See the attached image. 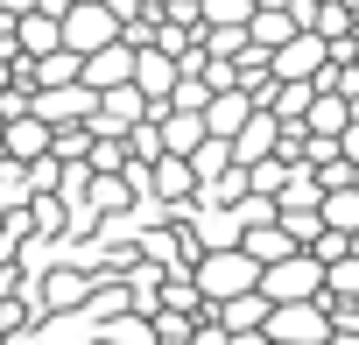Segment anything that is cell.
Wrapping results in <instances>:
<instances>
[{
	"label": "cell",
	"mask_w": 359,
	"mask_h": 345,
	"mask_svg": "<svg viewBox=\"0 0 359 345\" xmlns=\"http://www.w3.org/2000/svg\"><path fill=\"white\" fill-rule=\"evenodd\" d=\"M191 289H198L205 303L247 296V289H261V261H254L247 247H205V254H198V268H191Z\"/></svg>",
	"instance_id": "1"
},
{
	"label": "cell",
	"mask_w": 359,
	"mask_h": 345,
	"mask_svg": "<svg viewBox=\"0 0 359 345\" xmlns=\"http://www.w3.org/2000/svg\"><path fill=\"white\" fill-rule=\"evenodd\" d=\"M261 296L268 303H310V296H324V261L310 247H296L289 261H268L261 268Z\"/></svg>",
	"instance_id": "2"
},
{
	"label": "cell",
	"mask_w": 359,
	"mask_h": 345,
	"mask_svg": "<svg viewBox=\"0 0 359 345\" xmlns=\"http://www.w3.org/2000/svg\"><path fill=\"white\" fill-rule=\"evenodd\" d=\"M261 331H268L275 345H324V338H331V310H324V296H310V303H275Z\"/></svg>",
	"instance_id": "3"
},
{
	"label": "cell",
	"mask_w": 359,
	"mask_h": 345,
	"mask_svg": "<svg viewBox=\"0 0 359 345\" xmlns=\"http://www.w3.org/2000/svg\"><path fill=\"white\" fill-rule=\"evenodd\" d=\"M106 43H120V15L106 8V0H78V8H64V50L92 57Z\"/></svg>",
	"instance_id": "4"
},
{
	"label": "cell",
	"mask_w": 359,
	"mask_h": 345,
	"mask_svg": "<svg viewBox=\"0 0 359 345\" xmlns=\"http://www.w3.org/2000/svg\"><path fill=\"white\" fill-rule=\"evenodd\" d=\"M92 106H99V92L78 78V85H43V92H29V113L36 120H50V127H71V120H92Z\"/></svg>",
	"instance_id": "5"
},
{
	"label": "cell",
	"mask_w": 359,
	"mask_h": 345,
	"mask_svg": "<svg viewBox=\"0 0 359 345\" xmlns=\"http://www.w3.org/2000/svg\"><path fill=\"white\" fill-rule=\"evenodd\" d=\"M324 64H331V43H324L317 29H296V36L268 57V71H275V78H310V85H317V71H324Z\"/></svg>",
	"instance_id": "6"
},
{
	"label": "cell",
	"mask_w": 359,
	"mask_h": 345,
	"mask_svg": "<svg viewBox=\"0 0 359 345\" xmlns=\"http://www.w3.org/2000/svg\"><path fill=\"white\" fill-rule=\"evenodd\" d=\"M50 148H57V127H50V120H36V113H15L8 127H0V155L22 162V169H29V162H43Z\"/></svg>",
	"instance_id": "7"
},
{
	"label": "cell",
	"mask_w": 359,
	"mask_h": 345,
	"mask_svg": "<svg viewBox=\"0 0 359 345\" xmlns=\"http://www.w3.org/2000/svg\"><path fill=\"white\" fill-rule=\"evenodd\" d=\"M141 120H148V99H141L134 78L113 85V92H99V106H92V127H99V134H127V127H141Z\"/></svg>",
	"instance_id": "8"
},
{
	"label": "cell",
	"mask_w": 359,
	"mask_h": 345,
	"mask_svg": "<svg viewBox=\"0 0 359 345\" xmlns=\"http://www.w3.org/2000/svg\"><path fill=\"white\" fill-rule=\"evenodd\" d=\"M261 155H282V120H275L268 106H254V120L233 134V162H240V169H254Z\"/></svg>",
	"instance_id": "9"
},
{
	"label": "cell",
	"mask_w": 359,
	"mask_h": 345,
	"mask_svg": "<svg viewBox=\"0 0 359 345\" xmlns=\"http://www.w3.org/2000/svg\"><path fill=\"white\" fill-rule=\"evenodd\" d=\"M78 78H85L92 92H113V85H127V78H134V43L120 36V43H106V50H92Z\"/></svg>",
	"instance_id": "10"
},
{
	"label": "cell",
	"mask_w": 359,
	"mask_h": 345,
	"mask_svg": "<svg viewBox=\"0 0 359 345\" xmlns=\"http://www.w3.org/2000/svg\"><path fill=\"white\" fill-rule=\"evenodd\" d=\"M247 120H254V92L226 85V92H212V99H205V134H226V141H233Z\"/></svg>",
	"instance_id": "11"
},
{
	"label": "cell",
	"mask_w": 359,
	"mask_h": 345,
	"mask_svg": "<svg viewBox=\"0 0 359 345\" xmlns=\"http://www.w3.org/2000/svg\"><path fill=\"white\" fill-rule=\"evenodd\" d=\"M296 29H303V22L289 15V0H282V8H254V15H247V43H254V50H268V57H275Z\"/></svg>",
	"instance_id": "12"
},
{
	"label": "cell",
	"mask_w": 359,
	"mask_h": 345,
	"mask_svg": "<svg viewBox=\"0 0 359 345\" xmlns=\"http://www.w3.org/2000/svg\"><path fill=\"white\" fill-rule=\"evenodd\" d=\"M155 127H162V155H191L205 141V113H184V106H162Z\"/></svg>",
	"instance_id": "13"
},
{
	"label": "cell",
	"mask_w": 359,
	"mask_h": 345,
	"mask_svg": "<svg viewBox=\"0 0 359 345\" xmlns=\"http://www.w3.org/2000/svg\"><path fill=\"white\" fill-rule=\"evenodd\" d=\"M15 43H22V57H43V50H64V15H43V8H29V15L15 22Z\"/></svg>",
	"instance_id": "14"
},
{
	"label": "cell",
	"mask_w": 359,
	"mask_h": 345,
	"mask_svg": "<svg viewBox=\"0 0 359 345\" xmlns=\"http://www.w3.org/2000/svg\"><path fill=\"white\" fill-rule=\"evenodd\" d=\"M205 310H212V317H219V324H226V331H261V324H268V310H275V303H268V296H261V289H247V296H226V303H205Z\"/></svg>",
	"instance_id": "15"
},
{
	"label": "cell",
	"mask_w": 359,
	"mask_h": 345,
	"mask_svg": "<svg viewBox=\"0 0 359 345\" xmlns=\"http://www.w3.org/2000/svg\"><path fill=\"white\" fill-rule=\"evenodd\" d=\"M191 184H198V177H191V162H184V155H155V162H148V191H141V198H191Z\"/></svg>",
	"instance_id": "16"
},
{
	"label": "cell",
	"mask_w": 359,
	"mask_h": 345,
	"mask_svg": "<svg viewBox=\"0 0 359 345\" xmlns=\"http://www.w3.org/2000/svg\"><path fill=\"white\" fill-rule=\"evenodd\" d=\"M352 113H359V106H352L345 92H317L310 113H303V134H331V141H338V127H345Z\"/></svg>",
	"instance_id": "17"
},
{
	"label": "cell",
	"mask_w": 359,
	"mask_h": 345,
	"mask_svg": "<svg viewBox=\"0 0 359 345\" xmlns=\"http://www.w3.org/2000/svg\"><path fill=\"white\" fill-rule=\"evenodd\" d=\"M240 247H247V254H254L261 268H268V261H289V254H296V240H289V226H282V219H268V226H247V233H240Z\"/></svg>",
	"instance_id": "18"
},
{
	"label": "cell",
	"mask_w": 359,
	"mask_h": 345,
	"mask_svg": "<svg viewBox=\"0 0 359 345\" xmlns=\"http://www.w3.org/2000/svg\"><path fill=\"white\" fill-rule=\"evenodd\" d=\"M317 212H324V226H331V233H345V240H352V233H359V177H352V184H331Z\"/></svg>",
	"instance_id": "19"
},
{
	"label": "cell",
	"mask_w": 359,
	"mask_h": 345,
	"mask_svg": "<svg viewBox=\"0 0 359 345\" xmlns=\"http://www.w3.org/2000/svg\"><path fill=\"white\" fill-rule=\"evenodd\" d=\"M324 303H359V254L324 261Z\"/></svg>",
	"instance_id": "20"
},
{
	"label": "cell",
	"mask_w": 359,
	"mask_h": 345,
	"mask_svg": "<svg viewBox=\"0 0 359 345\" xmlns=\"http://www.w3.org/2000/svg\"><path fill=\"white\" fill-rule=\"evenodd\" d=\"M29 8H36V0H0V15H15V22H22Z\"/></svg>",
	"instance_id": "21"
},
{
	"label": "cell",
	"mask_w": 359,
	"mask_h": 345,
	"mask_svg": "<svg viewBox=\"0 0 359 345\" xmlns=\"http://www.w3.org/2000/svg\"><path fill=\"white\" fill-rule=\"evenodd\" d=\"M8 85H15V64H0V99H8Z\"/></svg>",
	"instance_id": "22"
},
{
	"label": "cell",
	"mask_w": 359,
	"mask_h": 345,
	"mask_svg": "<svg viewBox=\"0 0 359 345\" xmlns=\"http://www.w3.org/2000/svg\"><path fill=\"white\" fill-rule=\"evenodd\" d=\"M71 8H78V0H71Z\"/></svg>",
	"instance_id": "23"
}]
</instances>
